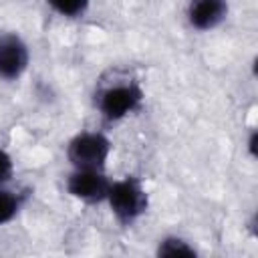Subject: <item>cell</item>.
I'll return each mask as SVG.
<instances>
[{"instance_id": "cell-1", "label": "cell", "mask_w": 258, "mask_h": 258, "mask_svg": "<svg viewBox=\"0 0 258 258\" xmlns=\"http://www.w3.org/2000/svg\"><path fill=\"white\" fill-rule=\"evenodd\" d=\"M105 202L109 204L111 214L121 226L135 224L147 212L149 206V198L143 183L133 175L111 181Z\"/></svg>"}, {"instance_id": "cell-2", "label": "cell", "mask_w": 258, "mask_h": 258, "mask_svg": "<svg viewBox=\"0 0 258 258\" xmlns=\"http://www.w3.org/2000/svg\"><path fill=\"white\" fill-rule=\"evenodd\" d=\"M143 103V91L137 83L121 79L103 85L95 93V107L105 121H121L135 113Z\"/></svg>"}, {"instance_id": "cell-3", "label": "cell", "mask_w": 258, "mask_h": 258, "mask_svg": "<svg viewBox=\"0 0 258 258\" xmlns=\"http://www.w3.org/2000/svg\"><path fill=\"white\" fill-rule=\"evenodd\" d=\"M111 141L101 131H81L67 143V159L73 169H105Z\"/></svg>"}, {"instance_id": "cell-4", "label": "cell", "mask_w": 258, "mask_h": 258, "mask_svg": "<svg viewBox=\"0 0 258 258\" xmlns=\"http://www.w3.org/2000/svg\"><path fill=\"white\" fill-rule=\"evenodd\" d=\"M111 179L105 175V169H73L67 177V191L79 202L101 204L107 198Z\"/></svg>"}, {"instance_id": "cell-5", "label": "cell", "mask_w": 258, "mask_h": 258, "mask_svg": "<svg viewBox=\"0 0 258 258\" xmlns=\"http://www.w3.org/2000/svg\"><path fill=\"white\" fill-rule=\"evenodd\" d=\"M30 64L28 44L16 32H0V81L20 79Z\"/></svg>"}, {"instance_id": "cell-6", "label": "cell", "mask_w": 258, "mask_h": 258, "mask_svg": "<svg viewBox=\"0 0 258 258\" xmlns=\"http://www.w3.org/2000/svg\"><path fill=\"white\" fill-rule=\"evenodd\" d=\"M228 0H189L185 6V20L191 28L208 32L228 18Z\"/></svg>"}, {"instance_id": "cell-7", "label": "cell", "mask_w": 258, "mask_h": 258, "mask_svg": "<svg viewBox=\"0 0 258 258\" xmlns=\"http://www.w3.org/2000/svg\"><path fill=\"white\" fill-rule=\"evenodd\" d=\"M157 256H196V248L179 238V236H165L157 242Z\"/></svg>"}, {"instance_id": "cell-8", "label": "cell", "mask_w": 258, "mask_h": 258, "mask_svg": "<svg viewBox=\"0 0 258 258\" xmlns=\"http://www.w3.org/2000/svg\"><path fill=\"white\" fill-rule=\"evenodd\" d=\"M20 196L6 187V183H0V226L12 222L16 214L20 212Z\"/></svg>"}, {"instance_id": "cell-9", "label": "cell", "mask_w": 258, "mask_h": 258, "mask_svg": "<svg viewBox=\"0 0 258 258\" xmlns=\"http://www.w3.org/2000/svg\"><path fill=\"white\" fill-rule=\"evenodd\" d=\"M46 4L62 18H79L89 10L91 0H46Z\"/></svg>"}, {"instance_id": "cell-10", "label": "cell", "mask_w": 258, "mask_h": 258, "mask_svg": "<svg viewBox=\"0 0 258 258\" xmlns=\"http://www.w3.org/2000/svg\"><path fill=\"white\" fill-rule=\"evenodd\" d=\"M14 175V161L6 149L0 147V183H8Z\"/></svg>"}, {"instance_id": "cell-11", "label": "cell", "mask_w": 258, "mask_h": 258, "mask_svg": "<svg viewBox=\"0 0 258 258\" xmlns=\"http://www.w3.org/2000/svg\"><path fill=\"white\" fill-rule=\"evenodd\" d=\"M248 149H250V153L254 155V149H256V133L252 131V135H250V141H248Z\"/></svg>"}]
</instances>
